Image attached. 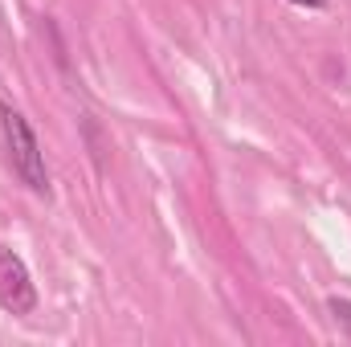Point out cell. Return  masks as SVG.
Segmentation results:
<instances>
[{"label":"cell","instance_id":"obj_1","mask_svg":"<svg viewBox=\"0 0 351 347\" xmlns=\"http://www.w3.org/2000/svg\"><path fill=\"white\" fill-rule=\"evenodd\" d=\"M0 135H4V147H8V164L16 180L33 192V196H49V168H45V152L29 127V119L12 106V102H0Z\"/></svg>","mask_w":351,"mask_h":347},{"label":"cell","instance_id":"obj_4","mask_svg":"<svg viewBox=\"0 0 351 347\" xmlns=\"http://www.w3.org/2000/svg\"><path fill=\"white\" fill-rule=\"evenodd\" d=\"M290 4H298V8H327V0H290Z\"/></svg>","mask_w":351,"mask_h":347},{"label":"cell","instance_id":"obj_2","mask_svg":"<svg viewBox=\"0 0 351 347\" xmlns=\"http://www.w3.org/2000/svg\"><path fill=\"white\" fill-rule=\"evenodd\" d=\"M0 307L8 315H33L37 311V286L21 254L0 246Z\"/></svg>","mask_w":351,"mask_h":347},{"label":"cell","instance_id":"obj_3","mask_svg":"<svg viewBox=\"0 0 351 347\" xmlns=\"http://www.w3.org/2000/svg\"><path fill=\"white\" fill-rule=\"evenodd\" d=\"M327 311H331V319L339 323V331L351 339V298H331V302H327Z\"/></svg>","mask_w":351,"mask_h":347}]
</instances>
